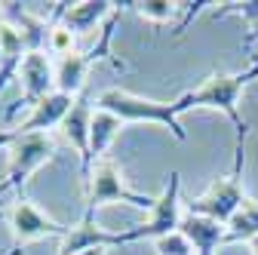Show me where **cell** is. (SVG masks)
I'll use <instances>...</instances> for the list:
<instances>
[{
    "label": "cell",
    "mask_w": 258,
    "mask_h": 255,
    "mask_svg": "<svg viewBox=\"0 0 258 255\" xmlns=\"http://www.w3.org/2000/svg\"><path fill=\"white\" fill-rule=\"evenodd\" d=\"M249 80H258V61H252V65L246 71H234V74H212L209 80H203L197 89H187L181 95V105L190 111V108H215L221 111L224 117L231 120L234 126V136H237V157H234V169L243 172V139L249 136L252 126L240 117V92L246 89Z\"/></svg>",
    "instance_id": "cell-1"
},
{
    "label": "cell",
    "mask_w": 258,
    "mask_h": 255,
    "mask_svg": "<svg viewBox=\"0 0 258 255\" xmlns=\"http://www.w3.org/2000/svg\"><path fill=\"white\" fill-rule=\"evenodd\" d=\"M95 108L117 114L123 123H157V126H166L178 142L187 139V133L181 130V123H178V117L187 111L181 105V99L157 102V99H145V95L126 92V89H105L99 95V102H95Z\"/></svg>",
    "instance_id": "cell-2"
},
{
    "label": "cell",
    "mask_w": 258,
    "mask_h": 255,
    "mask_svg": "<svg viewBox=\"0 0 258 255\" xmlns=\"http://www.w3.org/2000/svg\"><path fill=\"white\" fill-rule=\"evenodd\" d=\"M83 190H86V209L83 212H95L99 206H108V203H129V206H139V209L151 212L157 203V197H148V194H139V190L126 187L117 163L108 160V157L92 166L89 184Z\"/></svg>",
    "instance_id": "cell-3"
},
{
    "label": "cell",
    "mask_w": 258,
    "mask_h": 255,
    "mask_svg": "<svg viewBox=\"0 0 258 255\" xmlns=\"http://www.w3.org/2000/svg\"><path fill=\"white\" fill-rule=\"evenodd\" d=\"M178 194H181V175L178 172H169L163 194L157 197L154 209L148 212V221H142V225L129 228V231H117L120 234V246L139 243V240H157V237H163V234L178 231V221H181Z\"/></svg>",
    "instance_id": "cell-4"
},
{
    "label": "cell",
    "mask_w": 258,
    "mask_h": 255,
    "mask_svg": "<svg viewBox=\"0 0 258 255\" xmlns=\"http://www.w3.org/2000/svg\"><path fill=\"white\" fill-rule=\"evenodd\" d=\"M52 157H55V142H52L49 133L25 136V139L13 142L10 145V166H7L4 181H0V194H7V190H19L40 166H46Z\"/></svg>",
    "instance_id": "cell-5"
},
{
    "label": "cell",
    "mask_w": 258,
    "mask_h": 255,
    "mask_svg": "<svg viewBox=\"0 0 258 255\" xmlns=\"http://www.w3.org/2000/svg\"><path fill=\"white\" fill-rule=\"evenodd\" d=\"M19 80H22V99L7 111V120H13L22 108H34L37 102L55 92V65L46 52H28L19 68Z\"/></svg>",
    "instance_id": "cell-6"
},
{
    "label": "cell",
    "mask_w": 258,
    "mask_h": 255,
    "mask_svg": "<svg viewBox=\"0 0 258 255\" xmlns=\"http://www.w3.org/2000/svg\"><path fill=\"white\" fill-rule=\"evenodd\" d=\"M246 194H243V184H240V172L231 169V175H221L215 178L206 194H200L197 200L190 203V212L197 215H206L212 221H221V225H228V221L234 218V212L243 206Z\"/></svg>",
    "instance_id": "cell-7"
},
{
    "label": "cell",
    "mask_w": 258,
    "mask_h": 255,
    "mask_svg": "<svg viewBox=\"0 0 258 255\" xmlns=\"http://www.w3.org/2000/svg\"><path fill=\"white\" fill-rule=\"evenodd\" d=\"M10 228H13V246H28L34 240H43V237H58L64 240L68 237V225H58V221H52L43 209H37L31 200H16L13 209H10Z\"/></svg>",
    "instance_id": "cell-8"
},
{
    "label": "cell",
    "mask_w": 258,
    "mask_h": 255,
    "mask_svg": "<svg viewBox=\"0 0 258 255\" xmlns=\"http://www.w3.org/2000/svg\"><path fill=\"white\" fill-rule=\"evenodd\" d=\"M74 102L77 99H71V95H64V92L46 95L43 102H37L34 108H31L25 123H19L16 130H10V133H0V148H10L13 142H19L25 136H40V133L52 130V126H61V120L68 117V111L74 108Z\"/></svg>",
    "instance_id": "cell-9"
},
{
    "label": "cell",
    "mask_w": 258,
    "mask_h": 255,
    "mask_svg": "<svg viewBox=\"0 0 258 255\" xmlns=\"http://www.w3.org/2000/svg\"><path fill=\"white\" fill-rule=\"evenodd\" d=\"M92 105L86 95L74 102V108L68 111V117L61 120V133L68 139V145L77 151L80 157V184L86 187L89 184V175H92V163H89V126H92Z\"/></svg>",
    "instance_id": "cell-10"
},
{
    "label": "cell",
    "mask_w": 258,
    "mask_h": 255,
    "mask_svg": "<svg viewBox=\"0 0 258 255\" xmlns=\"http://www.w3.org/2000/svg\"><path fill=\"white\" fill-rule=\"evenodd\" d=\"M114 246H120V234L95 225V212H83V218L71 225L68 237L61 240L58 255H80L86 249H114Z\"/></svg>",
    "instance_id": "cell-11"
},
{
    "label": "cell",
    "mask_w": 258,
    "mask_h": 255,
    "mask_svg": "<svg viewBox=\"0 0 258 255\" xmlns=\"http://www.w3.org/2000/svg\"><path fill=\"white\" fill-rule=\"evenodd\" d=\"M178 231L187 237V243L194 246L197 255H215L218 246H224V237H228V225L212 221L206 215H197V212H190V209L181 215Z\"/></svg>",
    "instance_id": "cell-12"
},
{
    "label": "cell",
    "mask_w": 258,
    "mask_h": 255,
    "mask_svg": "<svg viewBox=\"0 0 258 255\" xmlns=\"http://www.w3.org/2000/svg\"><path fill=\"white\" fill-rule=\"evenodd\" d=\"M117 4H108V0H83V4H64L61 10V25L74 31V34H86L99 25L102 19L114 16Z\"/></svg>",
    "instance_id": "cell-13"
},
{
    "label": "cell",
    "mask_w": 258,
    "mask_h": 255,
    "mask_svg": "<svg viewBox=\"0 0 258 255\" xmlns=\"http://www.w3.org/2000/svg\"><path fill=\"white\" fill-rule=\"evenodd\" d=\"M120 126H123V120H120L117 114L102 111V108L92 111V126H89V163H92V166L108 157V148H111V142L117 139Z\"/></svg>",
    "instance_id": "cell-14"
},
{
    "label": "cell",
    "mask_w": 258,
    "mask_h": 255,
    "mask_svg": "<svg viewBox=\"0 0 258 255\" xmlns=\"http://www.w3.org/2000/svg\"><path fill=\"white\" fill-rule=\"evenodd\" d=\"M89 65H92V58L80 55V52H71V55L58 58V65H55V92H64V95H71V99H77V92L86 86Z\"/></svg>",
    "instance_id": "cell-15"
},
{
    "label": "cell",
    "mask_w": 258,
    "mask_h": 255,
    "mask_svg": "<svg viewBox=\"0 0 258 255\" xmlns=\"http://www.w3.org/2000/svg\"><path fill=\"white\" fill-rule=\"evenodd\" d=\"M0 40H4V61H0V92L7 89V83L13 80V74H19L22 61L28 55V46L22 40V34L13 25H0Z\"/></svg>",
    "instance_id": "cell-16"
},
{
    "label": "cell",
    "mask_w": 258,
    "mask_h": 255,
    "mask_svg": "<svg viewBox=\"0 0 258 255\" xmlns=\"http://www.w3.org/2000/svg\"><path fill=\"white\" fill-rule=\"evenodd\" d=\"M258 237V200H243V206L228 221V237L224 243H252Z\"/></svg>",
    "instance_id": "cell-17"
},
{
    "label": "cell",
    "mask_w": 258,
    "mask_h": 255,
    "mask_svg": "<svg viewBox=\"0 0 258 255\" xmlns=\"http://www.w3.org/2000/svg\"><path fill=\"white\" fill-rule=\"evenodd\" d=\"M133 7H136V13L142 19H148L154 25H166V22H172V16L184 4H169V0H142V4H133Z\"/></svg>",
    "instance_id": "cell-18"
},
{
    "label": "cell",
    "mask_w": 258,
    "mask_h": 255,
    "mask_svg": "<svg viewBox=\"0 0 258 255\" xmlns=\"http://www.w3.org/2000/svg\"><path fill=\"white\" fill-rule=\"evenodd\" d=\"M154 249H157V255H197L181 231H172V234L157 237L154 240Z\"/></svg>",
    "instance_id": "cell-19"
},
{
    "label": "cell",
    "mask_w": 258,
    "mask_h": 255,
    "mask_svg": "<svg viewBox=\"0 0 258 255\" xmlns=\"http://www.w3.org/2000/svg\"><path fill=\"white\" fill-rule=\"evenodd\" d=\"M218 16H243L249 22H258V0H252V4H231L228 10H221Z\"/></svg>",
    "instance_id": "cell-20"
},
{
    "label": "cell",
    "mask_w": 258,
    "mask_h": 255,
    "mask_svg": "<svg viewBox=\"0 0 258 255\" xmlns=\"http://www.w3.org/2000/svg\"><path fill=\"white\" fill-rule=\"evenodd\" d=\"M80 255H108V249H86V252H80Z\"/></svg>",
    "instance_id": "cell-21"
},
{
    "label": "cell",
    "mask_w": 258,
    "mask_h": 255,
    "mask_svg": "<svg viewBox=\"0 0 258 255\" xmlns=\"http://www.w3.org/2000/svg\"><path fill=\"white\" fill-rule=\"evenodd\" d=\"M7 255H25V246H13V249H10Z\"/></svg>",
    "instance_id": "cell-22"
},
{
    "label": "cell",
    "mask_w": 258,
    "mask_h": 255,
    "mask_svg": "<svg viewBox=\"0 0 258 255\" xmlns=\"http://www.w3.org/2000/svg\"><path fill=\"white\" fill-rule=\"evenodd\" d=\"M249 246H252V255H258V237H255V240H252Z\"/></svg>",
    "instance_id": "cell-23"
},
{
    "label": "cell",
    "mask_w": 258,
    "mask_h": 255,
    "mask_svg": "<svg viewBox=\"0 0 258 255\" xmlns=\"http://www.w3.org/2000/svg\"><path fill=\"white\" fill-rule=\"evenodd\" d=\"M0 61H4V40H0Z\"/></svg>",
    "instance_id": "cell-24"
},
{
    "label": "cell",
    "mask_w": 258,
    "mask_h": 255,
    "mask_svg": "<svg viewBox=\"0 0 258 255\" xmlns=\"http://www.w3.org/2000/svg\"><path fill=\"white\" fill-rule=\"evenodd\" d=\"M0 215H4V209H0Z\"/></svg>",
    "instance_id": "cell-25"
}]
</instances>
